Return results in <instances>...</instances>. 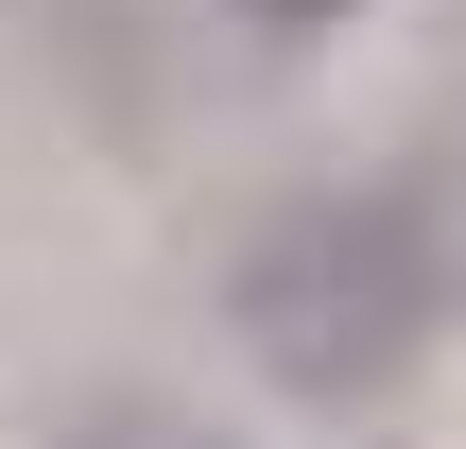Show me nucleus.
I'll return each instance as SVG.
<instances>
[{
    "label": "nucleus",
    "mask_w": 466,
    "mask_h": 449,
    "mask_svg": "<svg viewBox=\"0 0 466 449\" xmlns=\"http://www.w3.org/2000/svg\"><path fill=\"white\" fill-rule=\"evenodd\" d=\"M450 329V225L380 173H329V190H277L242 242H225V346L242 381H277L294 415H363L415 381V346Z\"/></svg>",
    "instance_id": "obj_1"
},
{
    "label": "nucleus",
    "mask_w": 466,
    "mask_h": 449,
    "mask_svg": "<svg viewBox=\"0 0 466 449\" xmlns=\"http://www.w3.org/2000/svg\"><path fill=\"white\" fill-rule=\"evenodd\" d=\"M69 449H225V433H208V415H173V398H104Z\"/></svg>",
    "instance_id": "obj_2"
},
{
    "label": "nucleus",
    "mask_w": 466,
    "mask_h": 449,
    "mask_svg": "<svg viewBox=\"0 0 466 449\" xmlns=\"http://www.w3.org/2000/svg\"><path fill=\"white\" fill-rule=\"evenodd\" d=\"M259 35H329V17H363V0H242Z\"/></svg>",
    "instance_id": "obj_3"
}]
</instances>
